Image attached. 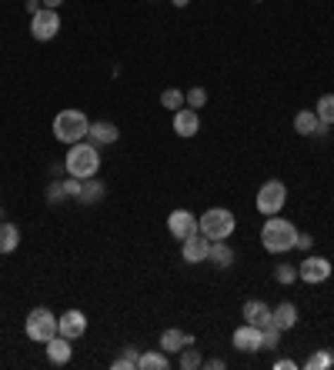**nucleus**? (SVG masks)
<instances>
[{
    "mask_svg": "<svg viewBox=\"0 0 334 370\" xmlns=\"http://www.w3.org/2000/svg\"><path fill=\"white\" fill-rule=\"evenodd\" d=\"M67 193H64V184H51V191H47V200L51 204H57V200H64Z\"/></svg>",
    "mask_w": 334,
    "mask_h": 370,
    "instance_id": "33",
    "label": "nucleus"
},
{
    "mask_svg": "<svg viewBox=\"0 0 334 370\" xmlns=\"http://www.w3.org/2000/svg\"><path fill=\"white\" fill-rule=\"evenodd\" d=\"M284 204H287V187H284L281 180H264V184L257 187V197H254L257 214L274 217V214L284 210Z\"/></svg>",
    "mask_w": 334,
    "mask_h": 370,
    "instance_id": "6",
    "label": "nucleus"
},
{
    "mask_svg": "<svg viewBox=\"0 0 334 370\" xmlns=\"http://www.w3.org/2000/svg\"><path fill=\"white\" fill-rule=\"evenodd\" d=\"M328 277H331V260H328V257L311 254V257H304V260L297 264V281H304V283H324Z\"/></svg>",
    "mask_w": 334,
    "mask_h": 370,
    "instance_id": "8",
    "label": "nucleus"
},
{
    "mask_svg": "<svg viewBox=\"0 0 334 370\" xmlns=\"http://www.w3.org/2000/svg\"><path fill=\"white\" fill-rule=\"evenodd\" d=\"M274 281L284 283V287H291L297 281V264H278L274 267Z\"/></svg>",
    "mask_w": 334,
    "mask_h": 370,
    "instance_id": "29",
    "label": "nucleus"
},
{
    "mask_svg": "<svg viewBox=\"0 0 334 370\" xmlns=\"http://www.w3.org/2000/svg\"><path fill=\"white\" fill-rule=\"evenodd\" d=\"M318 114L314 110H301V114H295V130L297 134H304V137H314V130H318Z\"/></svg>",
    "mask_w": 334,
    "mask_h": 370,
    "instance_id": "23",
    "label": "nucleus"
},
{
    "mask_svg": "<svg viewBox=\"0 0 334 370\" xmlns=\"http://www.w3.org/2000/svg\"><path fill=\"white\" fill-rule=\"evenodd\" d=\"M297 367V364H295V360H287V357H284V360H274V370H295Z\"/></svg>",
    "mask_w": 334,
    "mask_h": 370,
    "instance_id": "36",
    "label": "nucleus"
},
{
    "mask_svg": "<svg viewBox=\"0 0 334 370\" xmlns=\"http://www.w3.org/2000/svg\"><path fill=\"white\" fill-rule=\"evenodd\" d=\"M24 331H27V337H30L34 344H47L51 337L61 333V327H57V314L47 310V307H34V310L27 314Z\"/></svg>",
    "mask_w": 334,
    "mask_h": 370,
    "instance_id": "5",
    "label": "nucleus"
},
{
    "mask_svg": "<svg viewBox=\"0 0 334 370\" xmlns=\"http://www.w3.org/2000/svg\"><path fill=\"white\" fill-rule=\"evenodd\" d=\"M171 4H174V7H187L191 0H171Z\"/></svg>",
    "mask_w": 334,
    "mask_h": 370,
    "instance_id": "39",
    "label": "nucleus"
},
{
    "mask_svg": "<svg viewBox=\"0 0 334 370\" xmlns=\"http://www.w3.org/2000/svg\"><path fill=\"white\" fill-rule=\"evenodd\" d=\"M87 130H90V120L78 107H67V110H61V114L54 117V137L61 143H67V147L87 141Z\"/></svg>",
    "mask_w": 334,
    "mask_h": 370,
    "instance_id": "3",
    "label": "nucleus"
},
{
    "mask_svg": "<svg viewBox=\"0 0 334 370\" xmlns=\"http://www.w3.org/2000/svg\"><path fill=\"white\" fill-rule=\"evenodd\" d=\"M241 314H245V320L247 324H254V327H268V324H274V310H271L264 300H247Z\"/></svg>",
    "mask_w": 334,
    "mask_h": 370,
    "instance_id": "17",
    "label": "nucleus"
},
{
    "mask_svg": "<svg viewBox=\"0 0 334 370\" xmlns=\"http://www.w3.org/2000/svg\"><path fill=\"white\" fill-rule=\"evenodd\" d=\"M167 367H171V354H164V350H144L141 364H137V370H167Z\"/></svg>",
    "mask_w": 334,
    "mask_h": 370,
    "instance_id": "21",
    "label": "nucleus"
},
{
    "mask_svg": "<svg viewBox=\"0 0 334 370\" xmlns=\"http://www.w3.org/2000/svg\"><path fill=\"white\" fill-rule=\"evenodd\" d=\"M137 364H141V350L137 347H124L120 357L114 360V370H137Z\"/></svg>",
    "mask_w": 334,
    "mask_h": 370,
    "instance_id": "25",
    "label": "nucleus"
},
{
    "mask_svg": "<svg viewBox=\"0 0 334 370\" xmlns=\"http://www.w3.org/2000/svg\"><path fill=\"white\" fill-rule=\"evenodd\" d=\"M201 130V117H197V110L194 107H180V110H174V134L178 137H194Z\"/></svg>",
    "mask_w": 334,
    "mask_h": 370,
    "instance_id": "13",
    "label": "nucleus"
},
{
    "mask_svg": "<svg viewBox=\"0 0 334 370\" xmlns=\"http://www.w3.org/2000/svg\"><path fill=\"white\" fill-rule=\"evenodd\" d=\"M47 360H51L54 367H64V364H70V357H74V347H70V337H64V333H57V337H51L47 340Z\"/></svg>",
    "mask_w": 334,
    "mask_h": 370,
    "instance_id": "12",
    "label": "nucleus"
},
{
    "mask_svg": "<svg viewBox=\"0 0 334 370\" xmlns=\"http://www.w3.org/2000/svg\"><path fill=\"white\" fill-rule=\"evenodd\" d=\"M254 4H261V0H254Z\"/></svg>",
    "mask_w": 334,
    "mask_h": 370,
    "instance_id": "40",
    "label": "nucleus"
},
{
    "mask_svg": "<svg viewBox=\"0 0 334 370\" xmlns=\"http://www.w3.org/2000/svg\"><path fill=\"white\" fill-rule=\"evenodd\" d=\"M201 364H204V360H201V350H197V344H187L184 350H180V360H178L180 370H197Z\"/></svg>",
    "mask_w": 334,
    "mask_h": 370,
    "instance_id": "26",
    "label": "nucleus"
},
{
    "mask_svg": "<svg viewBox=\"0 0 334 370\" xmlns=\"http://www.w3.org/2000/svg\"><path fill=\"white\" fill-rule=\"evenodd\" d=\"M278 344H281V331L274 324L261 327V350H278Z\"/></svg>",
    "mask_w": 334,
    "mask_h": 370,
    "instance_id": "27",
    "label": "nucleus"
},
{
    "mask_svg": "<svg viewBox=\"0 0 334 370\" xmlns=\"http://www.w3.org/2000/svg\"><path fill=\"white\" fill-rule=\"evenodd\" d=\"M20 247V230L11 220H0V254H13Z\"/></svg>",
    "mask_w": 334,
    "mask_h": 370,
    "instance_id": "18",
    "label": "nucleus"
},
{
    "mask_svg": "<svg viewBox=\"0 0 334 370\" xmlns=\"http://www.w3.org/2000/svg\"><path fill=\"white\" fill-rule=\"evenodd\" d=\"M207 254H211V241H207L201 230H197V234H191L187 241H180V257H184L187 264H204Z\"/></svg>",
    "mask_w": 334,
    "mask_h": 370,
    "instance_id": "10",
    "label": "nucleus"
},
{
    "mask_svg": "<svg viewBox=\"0 0 334 370\" xmlns=\"http://www.w3.org/2000/svg\"><path fill=\"white\" fill-rule=\"evenodd\" d=\"M161 107H167V110H180V107H184V90L167 87L164 94H161Z\"/></svg>",
    "mask_w": 334,
    "mask_h": 370,
    "instance_id": "28",
    "label": "nucleus"
},
{
    "mask_svg": "<svg viewBox=\"0 0 334 370\" xmlns=\"http://www.w3.org/2000/svg\"><path fill=\"white\" fill-rule=\"evenodd\" d=\"M184 103H187V107H194V110H201V107L207 103V90L204 87H191L187 94H184Z\"/></svg>",
    "mask_w": 334,
    "mask_h": 370,
    "instance_id": "31",
    "label": "nucleus"
},
{
    "mask_svg": "<svg viewBox=\"0 0 334 370\" xmlns=\"http://www.w3.org/2000/svg\"><path fill=\"white\" fill-rule=\"evenodd\" d=\"M104 193H107V187H104L97 177H87L84 180V187H80V204H97V200H104Z\"/></svg>",
    "mask_w": 334,
    "mask_h": 370,
    "instance_id": "22",
    "label": "nucleus"
},
{
    "mask_svg": "<svg viewBox=\"0 0 334 370\" xmlns=\"http://www.w3.org/2000/svg\"><path fill=\"white\" fill-rule=\"evenodd\" d=\"M64 167H67V177H78V180L97 177V170H101V151H97V143H90V141L70 143V151L64 157Z\"/></svg>",
    "mask_w": 334,
    "mask_h": 370,
    "instance_id": "1",
    "label": "nucleus"
},
{
    "mask_svg": "<svg viewBox=\"0 0 334 370\" xmlns=\"http://www.w3.org/2000/svg\"><path fill=\"white\" fill-rule=\"evenodd\" d=\"M201 367H207V370H224V360H221V357H211V360H204Z\"/></svg>",
    "mask_w": 334,
    "mask_h": 370,
    "instance_id": "35",
    "label": "nucleus"
},
{
    "mask_svg": "<svg viewBox=\"0 0 334 370\" xmlns=\"http://www.w3.org/2000/svg\"><path fill=\"white\" fill-rule=\"evenodd\" d=\"M187 344H197L194 333H184V331H178V327H167V331L161 333V350H164V354H180Z\"/></svg>",
    "mask_w": 334,
    "mask_h": 370,
    "instance_id": "15",
    "label": "nucleus"
},
{
    "mask_svg": "<svg viewBox=\"0 0 334 370\" xmlns=\"http://www.w3.org/2000/svg\"><path fill=\"white\" fill-rule=\"evenodd\" d=\"M331 364H334L331 350H318V354H311V357L304 360V367H308V370H328Z\"/></svg>",
    "mask_w": 334,
    "mask_h": 370,
    "instance_id": "30",
    "label": "nucleus"
},
{
    "mask_svg": "<svg viewBox=\"0 0 334 370\" xmlns=\"http://www.w3.org/2000/svg\"><path fill=\"white\" fill-rule=\"evenodd\" d=\"M61 34V13L51 11V7H40L34 17H30V37L40 40V44H47Z\"/></svg>",
    "mask_w": 334,
    "mask_h": 370,
    "instance_id": "7",
    "label": "nucleus"
},
{
    "mask_svg": "<svg viewBox=\"0 0 334 370\" xmlns=\"http://www.w3.org/2000/svg\"><path fill=\"white\" fill-rule=\"evenodd\" d=\"M40 4H44V7H51V11H61V4H64V0H40Z\"/></svg>",
    "mask_w": 334,
    "mask_h": 370,
    "instance_id": "38",
    "label": "nucleus"
},
{
    "mask_svg": "<svg viewBox=\"0 0 334 370\" xmlns=\"http://www.w3.org/2000/svg\"><path fill=\"white\" fill-rule=\"evenodd\" d=\"M207 260H211L214 267L228 270L234 264V250L228 247V241H211V254H207Z\"/></svg>",
    "mask_w": 334,
    "mask_h": 370,
    "instance_id": "20",
    "label": "nucleus"
},
{
    "mask_svg": "<svg viewBox=\"0 0 334 370\" xmlns=\"http://www.w3.org/2000/svg\"><path fill=\"white\" fill-rule=\"evenodd\" d=\"M297 324V307L291 304V300H284V304H278L274 307V327H278V331H291V327H295Z\"/></svg>",
    "mask_w": 334,
    "mask_h": 370,
    "instance_id": "19",
    "label": "nucleus"
},
{
    "mask_svg": "<svg viewBox=\"0 0 334 370\" xmlns=\"http://www.w3.org/2000/svg\"><path fill=\"white\" fill-rule=\"evenodd\" d=\"M61 184H64V193H67V197H74V200H78V197H80V187H84V180L67 177V180H61Z\"/></svg>",
    "mask_w": 334,
    "mask_h": 370,
    "instance_id": "32",
    "label": "nucleus"
},
{
    "mask_svg": "<svg viewBox=\"0 0 334 370\" xmlns=\"http://www.w3.org/2000/svg\"><path fill=\"white\" fill-rule=\"evenodd\" d=\"M120 137V130L111 124V120H90V130H87V141L104 147V143H117Z\"/></svg>",
    "mask_w": 334,
    "mask_h": 370,
    "instance_id": "16",
    "label": "nucleus"
},
{
    "mask_svg": "<svg viewBox=\"0 0 334 370\" xmlns=\"http://www.w3.org/2000/svg\"><path fill=\"white\" fill-rule=\"evenodd\" d=\"M295 241H297V227L291 220L284 217H264V227H261V247L268 254H287L295 250Z\"/></svg>",
    "mask_w": 334,
    "mask_h": 370,
    "instance_id": "2",
    "label": "nucleus"
},
{
    "mask_svg": "<svg viewBox=\"0 0 334 370\" xmlns=\"http://www.w3.org/2000/svg\"><path fill=\"white\" fill-rule=\"evenodd\" d=\"M231 344L241 350V354H257L261 350V327H254V324H241L237 331L231 333Z\"/></svg>",
    "mask_w": 334,
    "mask_h": 370,
    "instance_id": "11",
    "label": "nucleus"
},
{
    "mask_svg": "<svg viewBox=\"0 0 334 370\" xmlns=\"http://www.w3.org/2000/svg\"><path fill=\"white\" fill-rule=\"evenodd\" d=\"M314 114H318V120H321V124L334 127V94H321V97H318V103H314Z\"/></svg>",
    "mask_w": 334,
    "mask_h": 370,
    "instance_id": "24",
    "label": "nucleus"
},
{
    "mask_svg": "<svg viewBox=\"0 0 334 370\" xmlns=\"http://www.w3.org/2000/svg\"><path fill=\"white\" fill-rule=\"evenodd\" d=\"M234 227H237V220H234V214L228 207H211V210H204L197 217V230L204 234L207 241H228L234 234Z\"/></svg>",
    "mask_w": 334,
    "mask_h": 370,
    "instance_id": "4",
    "label": "nucleus"
},
{
    "mask_svg": "<svg viewBox=\"0 0 334 370\" xmlns=\"http://www.w3.org/2000/svg\"><path fill=\"white\" fill-rule=\"evenodd\" d=\"M295 247H297V250H311V247H314V237H311V234H297Z\"/></svg>",
    "mask_w": 334,
    "mask_h": 370,
    "instance_id": "34",
    "label": "nucleus"
},
{
    "mask_svg": "<svg viewBox=\"0 0 334 370\" xmlns=\"http://www.w3.org/2000/svg\"><path fill=\"white\" fill-rule=\"evenodd\" d=\"M167 230H171V237H174V241H187L191 234H197V217H194L191 210L178 207V210H171V214H167Z\"/></svg>",
    "mask_w": 334,
    "mask_h": 370,
    "instance_id": "9",
    "label": "nucleus"
},
{
    "mask_svg": "<svg viewBox=\"0 0 334 370\" xmlns=\"http://www.w3.org/2000/svg\"><path fill=\"white\" fill-rule=\"evenodd\" d=\"M57 327H61V333H64V337L78 340V337H84V333H87V317H84L80 310H64V314L57 317Z\"/></svg>",
    "mask_w": 334,
    "mask_h": 370,
    "instance_id": "14",
    "label": "nucleus"
},
{
    "mask_svg": "<svg viewBox=\"0 0 334 370\" xmlns=\"http://www.w3.org/2000/svg\"><path fill=\"white\" fill-rule=\"evenodd\" d=\"M24 7H27V13H30V17H34V13H37L40 7H44V4H40V0H27Z\"/></svg>",
    "mask_w": 334,
    "mask_h": 370,
    "instance_id": "37",
    "label": "nucleus"
}]
</instances>
